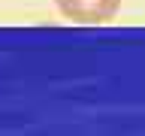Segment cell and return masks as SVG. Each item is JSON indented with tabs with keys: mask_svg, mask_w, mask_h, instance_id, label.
I'll return each mask as SVG.
<instances>
[{
	"mask_svg": "<svg viewBox=\"0 0 145 136\" xmlns=\"http://www.w3.org/2000/svg\"><path fill=\"white\" fill-rule=\"evenodd\" d=\"M118 9L121 0H57V12L82 24H103L118 15Z\"/></svg>",
	"mask_w": 145,
	"mask_h": 136,
	"instance_id": "1",
	"label": "cell"
}]
</instances>
